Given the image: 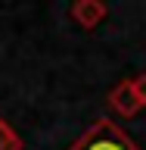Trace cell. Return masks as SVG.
Wrapping results in <instances>:
<instances>
[{
    "label": "cell",
    "mask_w": 146,
    "mask_h": 150,
    "mask_svg": "<svg viewBox=\"0 0 146 150\" xmlns=\"http://www.w3.org/2000/svg\"><path fill=\"white\" fill-rule=\"evenodd\" d=\"M65 150H140V147L128 138V131L121 125H115L112 119L100 116L72 147H65Z\"/></svg>",
    "instance_id": "cell-1"
},
{
    "label": "cell",
    "mask_w": 146,
    "mask_h": 150,
    "mask_svg": "<svg viewBox=\"0 0 146 150\" xmlns=\"http://www.w3.org/2000/svg\"><path fill=\"white\" fill-rule=\"evenodd\" d=\"M106 103H109V110L115 112V116H121V119H134L143 106H140L137 94H134V84H131V78H124V81L112 84L109 94H106Z\"/></svg>",
    "instance_id": "cell-2"
},
{
    "label": "cell",
    "mask_w": 146,
    "mask_h": 150,
    "mask_svg": "<svg viewBox=\"0 0 146 150\" xmlns=\"http://www.w3.org/2000/svg\"><path fill=\"white\" fill-rule=\"evenodd\" d=\"M68 16H72V22L78 28L93 31L96 25H103V19L109 16V6H106L103 0H78V3H72Z\"/></svg>",
    "instance_id": "cell-3"
},
{
    "label": "cell",
    "mask_w": 146,
    "mask_h": 150,
    "mask_svg": "<svg viewBox=\"0 0 146 150\" xmlns=\"http://www.w3.org/2000/svg\"><path fill=\"white\" fill-rule=\"evenodd\" d=\"M0 150H25V141L19 138V131L0 116Z\"/></svg>",
    "instance_id": "cell-4"
},
{
    "label": "cell",
    "mask_w": 146,
    "mask_h": 150,
    "mask_svg": "<svg viewBox=\"0 0 146 150\" xmlns=\"http://www.w3.org/2000/svg\"><path fill=\"white\" fill-rule=\"evenodd\" d=\"M131 84H134V94H137L140 106H146V72L134 75V78H131Z\"/></svg>",
    "instance_id": "cell-5"
}]
</instances>
